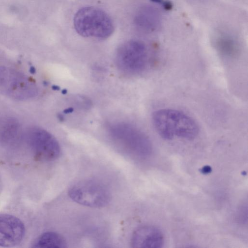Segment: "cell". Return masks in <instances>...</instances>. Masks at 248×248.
<instances>
[{"label":"cell","instance_id":"cell-1","mask_svg":"<svg viewBox=\"0 0 248 248\" xmlns=\"http://www.w3.org/2000/svg\"><path fill=\"white\" fill-rule=\"evenodd\" d=\"M152 123L158 134L163 139L170 140L174 137L187 140L195 138L199 133L196 121L181 110L161 108L154 111Z\"/></svg>","mask_w":248,"mask_h":248},{"label":"cell","instance_id":"cell-2","mask_svg":"<svg viewBox=\"0 0 248 248\" xmlns=\"http://www.w3.org/2000/svg\"><path fill=\"white\" fill-rule=\"evenodd\" d=\"M76 31L85 37L106 39L113 32V23L103 10L92 6L80 8L74 18Z\"/></svg>","mask_w":248,"mask_h":248},{"label":"cell","instance_id":"cell-3","mask_svg":"<svg viewBox=\"0 0 248 248\" xmlns=\"http://www.w3.org/2000/svg\"><path fill=\"white\" fill-rule=\"evenodd\" d=\"M0 90L17 100H26L38 94L37 87L30 78L22 73L0 66Z\"/></svg>","mask_w":248,"mask_h":248},{"label":"cell","instance_id":"cell-4","mask_svg":"<svg viewBox=\"0 0 248 248\" xmlns=\"http://www.w3.org/2000/svg\"><path fill=\"white\" fill-rule=\"evenodd\" d=\"M150 60L148 47L139 40H132L124 43L118 48L116 55L118 67L129 74H137L145 71Z\"/></svg>","mask_w":248,"mask_h":248},{"label":"cell","instance_id":"cell-5","mask_svg":"<svg viewBox=\"0 0 248 248\" xmlns=\"http://www.w3.org/2000/svg\"><path fill=\"white\" fill-rule=\"evenodd\" d=\"M110 137L125 148L141 156L149 155L152 150L151 142L147 135L136 126L119 122L108 125Z\"/></svg>","mask_w":248,"mask_h":248},{"label":"cell","instance_id":"cell-6","mask_svg":"<svg viewBox=\"0 0 248 248\" xmlns=\"http://www.w3.org/2000/svg\"><path fill=\"white\" fill-rule=\"evenodd\" d=\"M68 194L75 202L93 208L105 206L110 200L108 190L94 180H84L75 183L70 188Z\"/></svg>","mask_w":248,"mask_h":248},{"label":"cell","instance_id":"cell-7","mask_svg":"<svg viewBox=\"0 0 248 248\" xmlns=\"http://www.w3.org/2000/svg\"><path fill=\"white\" fill-rule=\"evenodd\" d=\"M26 139L35 157L43 161H51L59 157L60 146L55 138L47 131L33 127L28 130Z\"/></svg>","mask_w":248,"mask_h":248},{"label":"cell","instance_id":"cell-8","mask_svg":"<svg viewBox=\"0 0 248 248\" xmlns=\"http://www.w3.org/2000/svg\"><path fill=\"white\" fill-rule=\"evenodd\" d=\"M25 228L23 222L11 215L0 214V246L10 247L21 242Z\"/></svg>","mask_w":248,"mask_h":248},{"label":"cell","instance_id":"cell-9","mask_svg":"<svg viewBox=\"0 0 248 248\" xmlns=\"http://www.w3.org/2000/svg\"><path fill=\"white\" fill-rule=\"evenodd\" d=\"M164 243L162 232L156 227L145 225L137 229L133 233L131 245L137 248H160Z\"/></svg>","mask_w":248,"mask_h":248},{"label":"cell","instance_id":"cell-10","mask_svg":"<svg viewBox=\"0 0 248 248\" xmlns=\"http://www.w3.org/2000/svg\"><path fill=\"white\" fill-rule=\"evenodd\" d=\"M21 127L15 118L4 117L0 119V141L11 144L16 141L21 132Z\"/></svg>","mask_w":248,"mask_h":248},{"label":"cell","instance_id":"cell-11","mask_svg":"<svg viewBox=\"0 0 248 248\" xmlns=\"http://www.w3.org/2000/svg\"><path fill=\"white\" fill-rule=\"evenodd\" d=\"M66 242L64 238L59 234L47 232L40 235L33 244V248H64Z\"/></svg>","mask_w":248,"mask_h":248},{"label":"cell","instance_id":"cell-12","mask_svg":"<svg viewBox=\"0 0 248 248\" xmlns=\"http://www.w3.org/2000/svg\"><path fill=\"white\" fill-rule=\"evenodd\" d=\"M162 6L164 8L167 10H170L171 9L172 7V3L168 0H165L164 2L162 4Z\"/></svg>","mask_w":248,"mask_h":248},{"label":"cell","instance_id":"cell-13","mask_svg":"<svg viewBox=\"0 0 248 248\" xmlns=\"http://www.w3.org/2000/svg\"><path fill=\"white\" fill-rule=\"evenodd\" d=\"M211 170V168L210 166H205L201 169V172L203 174H207L210 173Z\"/></svg>","mask_w":248,"mask_h":248},{"label":"cell","instance_id":"cell-14","mask_svg":"<svg viewBox=\"0 0 248 248\" xmlns=\"http://www.w3.org/2000/svg\"><path fill=\"white\" fill-rule=\"evenodd\" d=\"M73 111H74L73 108L72 107H70V108L65 109L63 110V113L65 114H68V113L72 112Z\"/></svg>","mask_w":248,"mask_h":248},{"label":"cell","instance_id":"cell-15","mask_svg":"<svg viewBox=\"0 0 248 248\" xmlns=\"http://www.w3.org/2000/svg\"><path fill=\"white\" fill-rule=\"evenodd\" d=\"M153 2L161 4L162 5L164 2V0H150Z\"/></svg>","mask_w":248,"mask_h":248},{"label":"cell","instance_id":"cell-16","mask_svg":"<svg viewBox=\"0 0 248 248\" xmlns=\"http://www.w3.org/2000/svg\"><path fill=\"white\" fill-rule=\"evenodd\" d=\"M52 89H53V90H55V91H59L60 89V87L57 85L53 86Z\"/></svg>","mask_w":248,"mask_h":248},{"label":"cell","instance_id":"cell-17","mask_svg":"<svg viewBox=\"0 0 248 248\" xmlns=\"http://www.w3.org/2000/svg\"><path fill=\"white\" fill-rule=\"evenodd\" d=\"M58 118L59 119L61 120V121H62L63 120V116L62 115V114H60L59 115V116H58Z\"/></svg>","mask_w":248,"mask_h":248},{"label":"cell","instance_id":"cell-18","mask_svg":"<svg viewBox=\"0 0 248 248\" xmlns=\"http://www.w3.org/2000/svg\"><path fill=\"white\" fill-rule=\"evenodd\" d=\"M67 91L66 90L64 89L62 91V93L63 94H65L67 93Z\"/></svg>","mask_w":248,"mask_h":248}]
</instances>
